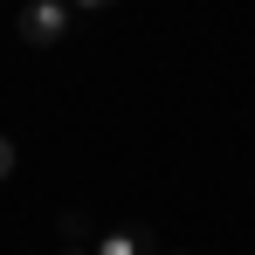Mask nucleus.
I'll use <instances>...</instances> for the list:
<instances>
[{
	"label": "nucleus",
	"mask_w": 255,
	"mask_h": 255,
	"mask_svg": "<svg viewBox=\"0 0 255 255\" xmlns=\"http://www.w3.org/2000/svg\"><path fill=\"white\" fill-rule=\"evenodd\" d=\"M14 35H21L28 48H55L62 35H69V0H21Z\"/></svg>",
	"instance_id": "1"
},
{
	"label": "nucleus",
	"mask_w": 255,
	"mask_h": 255,
	"mask_svg": "<svg viewBox=\"0 0 255 255\" xmlns=\"http://www.w3.org/2000/svg\"><path fill=\"white\" fill-rule=\"evenodd\" d=\"M97 255H159V249H152V228H111L97 235Z\"/></svg>",
	"instance_id": "2"
},
{
	"label": "nucleus",
	"mask_w": 255,
	"mask_h": 255,
	"mask_svg": "<svg viewBox=\"0 0 255 255\" xmlns=\"http://www.w3.org/2000/svg\"><path fill=\"white\" fill-rule=\"evenodd\" d=\"M90 235H97V228H90V214H76V207L62 214V242H69V249H83Z\"/></svg>",
	"instance_id": "3"
},
{
	"label": "nucleus",
	"mask_w": 255,
	"mask_h": 255,
	"mask_svg": "<svg viewBox=\"0 0 255 255\" xmlns=\"http://www.w3.org/2000/svg\"><path fill=\"white\" fill-rule=\"evenodd\" d=\"M14 172V138H0V179Z\"/></svg>",
	"instance_id": "4"
},
{
	"label": "nucleus",
	"mask_w": 255,
	"mask_h": 255,
	"mask_svg": "<svg viewBox=\"0 0 255 255\" xmlns=\"http://www.w3.org/2000/svg\"><path fill=\"white\" fill-rule=\"evenodd\" d=\"M76 7H83V14H97V7H118V0H76Z\"/></svg>",
	"instance_id": "5"
},
{
	"label": "nucleus",
	"mask_w": 255,
	"mask_h": 255,
	"mask_svg": "<svg viewBox=\"0 0 255 255\" xmlns=\"http://www.w3.org/2000/svg\"><path fill=\"white\" fill-rule=\"evenodd\" d=\"M62 255H83V249H62Z\"/></svg>",
	"instance_id": "6"
}]
</instances>
